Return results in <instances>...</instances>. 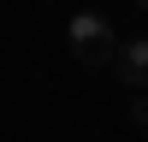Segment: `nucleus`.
<instances>
[{
  "label": "nucleus",
  "mask_w": 148,
  "mask_h": 142,
  "mask_svg": "<svg viewBox=\"0 0 148 142\" xmlns=\"http://www.w3.org/2000/svg\"><path fill=\"white\" fill-rule=\"evenodd\" d=\"M113 59H119V83L148 89V36H130L125 47H113Z\"/></svg>",
  "instance_id": "nucleus-2"
},
{
  "label": "nucleus",
  "mask_w": 148,
  "mask_h": 142,
  "mask_svg": "<svg viewBox=\"0 0 148 142\" xmlns=\"http://www.w3.org/2000/svg\"><path fill=\"white\" fill-rule=\"evenodd\" d=\"M130 118H136V124H148V89L136 95V101H130Z\"/></svg>",
  "instance_id": "nucleus-3"
},
{
  "label": "nucleus",
  "mask_w": 148,
  "mask_h": 142,
  "mask_svg": "<svg viewBox=\"0 0 148 142\" xmlns=\"http://www.w3.org/2000/svg\"><path fill=\"white\" fill-rule=\"evenodd\" d=\"M136 6H148V0H136Z\"/></svg>",
  "instance_id": "nucleus-4"
},
{
  "label": "nucleus",
  "mask_w": 148,
  "mask_h": 142,
  "mask_svg": "<svg viewBox=\"0 0 148 142\" xmlns=\"http://www.w3.org/2000/svg\"><path fill=\"white\" fill-rule=\"evenodd\" d=\"M65 36H71V53H77L83 65H107V59H113V47H119L113 24H107L101 12H77Z\"/></svg>",
  "instance_id": "nucleus-1"
}]
</instances>
